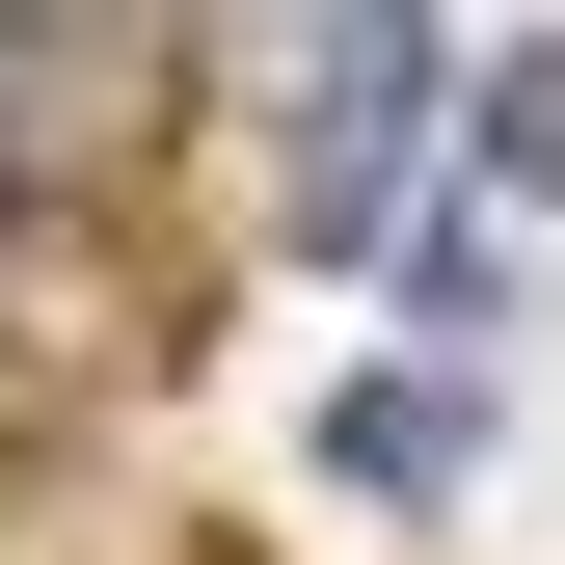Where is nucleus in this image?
<instances>
[{
	"mask_svg": "<svg viewBox=\"0 0 565 565\" xmlns=\"http://www.w3.org/2000/svg\"><path fill=\"white\" fill-rule=\"evenodd\" d=\"M0 216H28V28H0Z\"/></svg>",
	"mask_w": 565,
	"mask_h": 565,
	"instance_id": "4",
	"label": "nucleus"
},
{
	"mask_svg": "<svg viewBox=\"0 0 565 565\" xmlns=\"http://www.w3.org/2000/svg\"><path fill=\"white\" fill-rule=\"evenodd\" d=\"M323 484H377V512L484 484V350H377V377H323Z\"/></svg>",
	"mask_w": 565,
	"mask_h": 565,
	"instance_id": "2",
	"label": "nucleus"
},
{
	"mask_svg": "<svg viewBox=\"0 0 565 565\" xmlns=\"http://www.w3.org/2000/svg\"><path fill=\"white\" fill-rule=\"evenodd\" d=\"M431 108H458V28H350V54H297V243H350V269L431 243Z\"/></svg>",
	"mask_w": 565,
	"mask_h": 565,
	"instance_id": "1",
	"label": "nucleus"
},
{
	"mask_svg": "<svg viewBox=\"0 0 565 565\" xmlns=\"http://www.w3.org/2000/svg\"><path fill=\"white\" fill-rule=\"evenodd\" d=\"M458 135H484V189H565V54H458Z\"/></svg>",
	"mask_w": 565,
	"mask_h": 565,
	"instance_id": "3",
	"label": "nucleus"
}]
</instances>
